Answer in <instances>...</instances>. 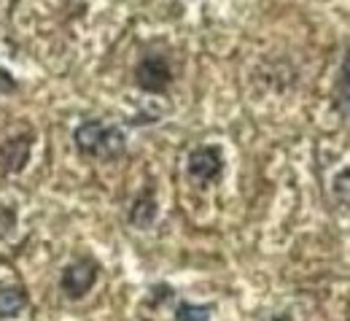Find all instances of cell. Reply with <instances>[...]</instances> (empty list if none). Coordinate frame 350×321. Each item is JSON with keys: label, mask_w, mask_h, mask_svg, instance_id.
Listing matches in <instances>:
<instances>
[{"label": "cell", "mask_w": 350, "mask_h": 321, "mask_svg": "<svg viewBox=\"0 0 350 321\" xmlns=\"http://www.w3.org/2000/svg\"><path fill=\"white\" fill-rule=\"evenodd\" d=\"M30 146H33V138L27 136V133L11 138V140L3 146V151H0L3 170H5V173H19V170H25V165H27V159H30Z\"/></svg>", "instance_id": "obj_5"}, {"label": "cell", "mask_w": 350, "mask_h": 321, "mask_svg": "<svg viewBox=\"0 0 350 321\" xmlns=\"http://www.w3.org/2000/svg\"><path fill=\"white\" fill-rule=\"evenodd\" d=\"M186 170L194 181L200 183H213L221 179L224 173V151L221 146H197L189 159H186Z\"/></svg>", "instance_id": "obj_4"}, {"label": "cell", "mask_w": 350, "mask_h": 321, "mask_svg": "<svg viewBox=\"0 0 350 321\" xmlns=\"http://www.w3.org/2000/svg\"><path fill=\"white\" fill-rule=\"evenodd\" d=\"M0 92H16L14 76H11L8 70H3V68H0Z\"/></svg>", "instance_id": "obj_11"}, {"label": "cell", "mask_w": 350, "mask_h": 321, "mask_svg": "<svg viewBox=\"0 0 350 321\" xmlns=\"http://www.w3.org/2000/svg\"><path fill=\"white\" fill-rule=\"evenodd\" d=\"M157 214H159V205H157V197L151 189H146L130 208V224L137 229H148L157 222Z\"/></svg>", "instance_id": "obj_6"}, {"label": "cell", "mask_w": 350, "mask_h": 321, "mask_svg": "<svg viewBox=\"0 0 350 321\" xmlns=\"http://www.w3.org/2000/svg\"><path fill=\"white\" fill-rule=\"evenodd\" d=\"M332 194L342 208H350V168H342L332 179Z\"/></svg>", "instance_id": "obj_10"}, {"label": "cell", "mask_w": 350, "mask_h": 321, "mask_svg": "<svg viewBox=\"0 0 350 321\" xmlns=\"http://www.w3.org/2000/svg\"><path fill=\"white\" fill-rule=\"evenodd\" d=\"M213 305H197V303H178L175 321H211Z\"/></svg>", "instance_id": "obj_9"}, {"label": "cell", "mask_w": 350, "mask_h": 321, "mask_svg": "<svg viewBox=\"0 0 350 321\" xmlns=\"http://www.w3.org/2000/svg\"><path fill=\"white\" fill-rule=\"evenodd\" d=\"M27 308V292L22 286L0 289V319H14Z\"/></svg>", "instance_id": "obj_7"}, {"label": "cell", "mask_w": 350, "mask_h": 321, "mask_svg": "<svg viewBox=\"0 0 350 321\" xmlns=\"http://www.w3.org/2000/svg\"><path fill=\"white\" fill-rule=\"evenodd\" d=\"M334 105L342 116L350 119V46L345 49V57H342L340 81H337V90H334Z\"/></svg>", "instance_id": "obj_8"}, {"label": "cell", "mask_w": 350, "mask_h": 321, "mask_svg": "<svg viewBox=\"0 0 350 321\" xmlns=\"http://www.w3.org/2000/svg\"><path fill=\"white\" fill-rule=\"evenodd\" d=\"M73 143L81 154L94 157V159H103V162H111V159H119L127 149V138L124 133L116 127V125H105L100 119H87L76 127L73 133Z\"/></svg>", "instance_id": "obj_1"}, {"label": "cell", "mask_w": 350, "mask_h": 321, "mask_svg": "<svg viewBox=\"0 0 350 321\" xmlns=\"http://www.w3.org/2000/svg\"><path fill=\"white\" fill-rule=\"evenodd\" d=\"M135 84L148 94H165L173 84V68L162 54H146L135 65Z\"/></svg>", "instance_id": "obj_2"}, {"label": "cell", "mask_w": 350, "mask_h": 321, "mask_svg": "<svg viewBox=\"0 0 350 321\" xmlns=\"http://www.w3.org/2000/svg\"><path fill=\"white\" fill-rule=\"evenodd\" d=\"M97 275H100V268L92 257H79L76 262H70L65 270H62V278H59V286L62 292L70 297V300H81L92 292V286L97 283Z\"/></svg>", "instance_id": "obj_3"}]
</instances>
